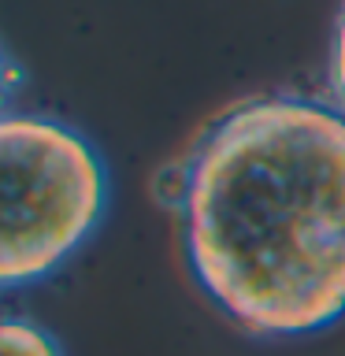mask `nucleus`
<instances>
[{
  "label": "nucleus",
  "mask_w": 345,
  "mask_h": 356,
  "mask_svg": "<svg viewBox=\"0 0 345 356\" xmlns=\"http://www.w3.org/2000/svg\"><path fill=\"white\" fill-rule=\"evenodd\" d=\"M182 249L204 297L252 338L345 316V111L294 93L208 122L186 160Z\"/></svg>",
  "instance_id": "f257e3e1"
},
{
  "label": "nucleus",
  "mask_w": 345,
  "mask_h": 356,
  "mask_svg": "<svg viewBox=\"0 0 345 356\" xmlns=\"http://www.w3.org/2000/svg\"><path fill=\"white\" fill-rule=\"evenodd\" d=\"M0 282L4 289L41 282L71 260L104 219V160L67 122L8 108L0 119Z\"/></svg>",
  "instance_id": "f03ea898"
},
{
  "label": "nucleus",
  "mask_w": 345,
  "mask_h": 356,
  "mask_svg": "<svg viewBox=\"0 0 345 356\" xmlns=\"http://www.w3.org/2000/svg\"><path fill=\"white\" fill-rule=\"evenodd\" d=\"M0 356H63L49 330H41L33 319L8 316L0 327Z\"/></svg>",
  "instance_id": "7ed1b4c3"
},
{
  "label": "nucleus",
  "mask_w": 345,
  "mask_h": 356,
  "mask_svg": "<svg viewBox=\"0 0 345 356\" xmlns=\"http://www.w3.org/2000/svg\"><path fill=\"white\" fill-rule=\"evenodd\" d=\"M327 82L334 93V108L345 111V0L334 15V33H330V52H327Z\"/></svg>",
  "instance_id": "20e7f679"
},
{
  "label": "nucleus",
  "mask_w": 345,
  "mask_h": 356,
  "mask_svg": "<svg viewBox=\"0 0 345 356\" xmlns=\"http://www.w3.org/2000/svg\"><path fill=\"white\" fill-rule=\"evenodd\" d=\"M152 193L163 208H175L182 211V200H186V163H167L152 182Z\"/></svg>",
  "instance_id": "39448f33"
}]
</instances>
